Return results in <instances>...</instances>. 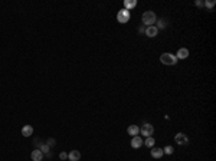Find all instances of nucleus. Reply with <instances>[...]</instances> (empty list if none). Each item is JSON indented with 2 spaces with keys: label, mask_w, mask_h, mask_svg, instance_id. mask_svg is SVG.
Returning <instances> with one entry per match:
<instances>
[{
  "label": "nucleus",
  "mask_w": 216,
  "mask_h": 161,
  "mask_svg": "<svg viewBox=\"0 0 216 161\" xmlns=\"http://www.w3.org/2000/svg\"><path fill=\"white\" fill-rule=\"evenodd\" d=\"M157 20V16L154 12H151V10H147V12H144L143 16H141V22L143 25L147 28V26H154V23Z\"/></svg>",
  "instance_id": "nucleus-1"
},
{
  "label": "nucleus",
  "mask_w": 216,
  "mask_h": 161,
  "mask_svg": "<svg viewBox=\"0 0 216 161\" xmlns=\"http://www.w3.org/2000/svg\"><path fill=\"white\" fill-rule=\"evenodd\" d=\"M177 60L179 59L176 58V55H173V53H161V56H160V62L167 66H174L177 63Z\"/></svg>",
  "instance_id": "nucleus-2"
},
{
  "label": "nucleus",
  "mask_w": 216,
  "mask_h": 161,
  "mask_svg": "<svg viewBox=\"0 0 216 161\" xmlns=\"http://www.w3.org/2000/svg\"><path fill=\"white\" fill-rule=\"evenodd\" d=\"M130 10L127 9H121V10H118V13H117V20L118 23H127L130 20Z\"/></svg>",
  "instance_id": "nucleus-3"
},
{
  "label": "nucleus",
  "mask_w": 216,
  "mask_h": 161,
  "mask_svg": "<svg viewBox=\"0 0 216 161\" xmlns=\"http://www.w3.org/2000/svg\"><path fill=\"white\" fill-rule=\"evenodd\" d=\"M140 134L143 135V137H153V134H154V127L151 124H144L143 127H140Z\"/></svg>",
  "instance_id": "nucleus-4"
},
{
  "label": "nucleus",
  "mask_w": 216,
  "mask_h": 161,
  "mask_svg": "<svg viewBox=\"0 0 216 161\" xmlns=\"http://www.w3.org/2000/svg\"><path fill=\"white\" fill-rule=\"evenodd\" d=\"M174 141H176V144H179V145H184V144L189 142V137H187L184 132H179V134L174 135Z\"/></svg>",
  "instance_id": "nucleus-5"
},
{
  "label": "nucleus",
  "mask_w": 216,
  "mask_h": 161,
  "mask_svg": "<svg viewBox=\"0 0 216 161\" xmlns=\"http://www.w3.org/2000/svg\"><path fill=\"white\" fill-rule=\"evenodd\" d=\"M143 144H144V141H143V138H141L140 135H136V137H133V138H131V147H133V148H136V150L141 148V147H143Z\"/></svg>",
  "instance_id": "nucleus-6"
},
{
  "label": "nucleus",
  "mask_w": 216,
  "mask_h": 161,
  "mask_svg": "<svg viewBox=\"0 0 216 161\" xmlns=\"http://www.w3.org/2000/svg\"><path fill=\"white\" fill-rule=\"evenodd\" d=\"M158 33V30L156 26H147L146 28V30H144V35L147 37H156Z\"/></svg>",
  "instance_id": "nucleus-7"
},
{
  "label": "nucleus",
  "mask_w": 216,
  "mask_h": 161,
  "mask_svg": "<svg viewBox=\"0 0 216 161\" xmlns=\"http://www.w3.org/2000/svg\"><path fill=\"white\" fill-rule=\"evenodd\" d=\"M127 134H128V135H131V137H136V135H138V134H140V127H138V125H136V124L130 125L128 128H127Z\"/></svg>",
  "instance_id": "nucleus-8"
},
{
  "label": "nucleus",
  "mask_w": 216,
  "mask_h": 161,
  "mask_svg": "<svg viewBox=\"0 0 216 161\" xmlns=\"http://www.w3.org/2000/svg\"><path fill=\"white\" fill-rule=\"evenodd\" d=\"M30 158L33 161H42L43 160V153L40 150H33L32 153H30Z\"/></svg>",
  "instance_id": "nucleus-9"
},
{
  "label": "nucleus",
  "mask_w": 216,
  "mask_h": 161,
  "mask_svg": "<svg viewBox=\"0 0 216 161\" xmlns=\"http://www.w3.org/2000/svg\"><path fill=\"white\" fill-rule=\"evenodd\" d=\"M176 58L177 59H182V60H184V59L189 58V51H187L186 48H180L177 53H176Z\"/></svg>",
  "instance_id": "nucleus-10"
},
{
  "label": "nucleus",
  "mask_w": 216,
  "mask_h": 161,
  "mask_svg": "<svg viewBox=\"0 0 216 161\" xmlns=\"http://www.w3.org/2000/svg\"><path fill=\"white\" fill-rule=\"evenodd\" d=\"M68 160L69 161H79L81 160V153L78 150H72L71 153L68 154Z\"/></svg>",
  "instance_id": "nucleus-11"
},
{
  "label": "nucleus",
  "mask_w": 216,
  "mask_h": 161,
  "mask_svg": "<svg viewBox=\"0 0 216 161\" xmlns=\"http://www.w3.org/2000/svg\"><path fill=\"white\" fill-rule=\"evenodd\" d=\"M163 155H164L163 148H156V147L151 148V157H153V158H161Z\"/></svg>",
  "instance_id": "nucleus-12"
},
{
  "label": "nucleus",
  "mask_w": 216,
  "mask_h": 161,
  "mask_svg": "<svg viewBox=\"0 0 216 161\" xmlns=\"http://www.w3.org/2000/svg\"><path fill=\"white\" fill-rule=\"evenodd\" d=\"M32 134H33V127L32 125H25L22 128V135L23 137H30Z\"/></svg>",
  "instance_id": "nucleus-13"
},
{
  "label": "nucleus",
  "mask_w": 216,
  "mask_h": 161,
  "mask_svg": "<svg viewBox=\"0 0 216 161\" xmlns=\"http://www.w3.org/2000/svg\"><path fill=\"white\" fill-rule=\"evenodd\" d=\"M136 6H137V0H125L124 1V9H127V10H131Z\"/></svg>",
  "instance_id": "nucleus-14"
},
{
  "label": "nucleus",
  "mask_w": 216,
  "mask_h": 161,
  "mask_svg": "<svg viewBox=\"0 0 216 161\" xmlns=\"http://www.w3.org/2000/svg\"><path fill=\"white\" fill-rule=\"evenodd\" d=\"M144 144H146V147H148V148H153L154 144H156V139L153 138V137H147L146 141H144Z\"/></svg>",
  "instance_id": "nucleus-15"
},
{
  "label": "nucleus",
  "mask_w": 216,
  "mask_h": 161,
  "mask_svg": "<svg viewBox=\"0 0 216 161\" xmlns=\"http://www.w3.org/2000/svg\"><path fill=\"white\" fill-rule=\"evenodd\" d=\"M157 22V30H160V29H164L166 26H167V22H166V19H160V20H156Z\"/></svg>",
  "instance_id": "nucleus-16"
},
{
  "label": "nucleus",
  "mask_w": 216,
  "mask_h": 161,
  "mask_svg": "<svg viewBox=\"0 0 216 161\" xmlns=\"http://www.w3.org/2000/svg\"><path fill=\"white\" fill-rule=\"evenodd\" d=\"M215 4H216L215 0H206V1H203V6H206L208 9H212Z\"/></svg>",
  "instance_id": "nucleus-17"
},
{
  "label": "nucleus",
  "mask_w": 216,
  "mask_h": 161,
  "mask_svg": "<svg viewBox=\"0 0 216 161\" xmlns=\"http://www.w3.org/2000/svg\"><path fill=\"white\" fill-rule=\"evenodd\" d=\"M173 151H174V150H173V147H172V145H166L164 148H163V153L167 154V155H172Z\"/></svg>",
  "instance_id": "nucleus-18"
},
{
  "label": "nucleus",
  "mask_w": 216,
  "mask_h": 161,
  "mask_svg": "<svg viewBox=\"0 0 216 161\" xmlns=\"http://www.w3.org/2000/svg\"><path fill=\"white\" fill-rule=\"evenodd\" d=\"M49 148H50V147L48 145V144H43V145L40 147V148H39V150H40V151H42V153H49Z\"/></svg>",
  "instance_id": "nucleus-19"
},
{
  "label": "nucleus",
  "mask_w": 216,
  "mask_h": 161,
  "mask_svg": "<svg viewBox=\"0 0 216 161\" xmlns=\"http://www.w3.org/2000/svg\"><path fill=\"white\" fill-rule=\"evenodd\" d=\"M59 158H61V160H68V154H66V153H61V154H59Z\"/></svg>",
  "instance_id": "nucleus-20"
},
{
  "label": "nucleus",
  "mask_w": 216,
  "mask_h": 161,
  "mask_svg": "<svg viewBox=\"0 0 216 161\" xmlns=\"http://www.w3.org/2000/svg\"><path fill=\"white\" fill-rule=\"evenodd\" d=\"M46 144H48L49 147L55 145V139H53V138H49V139H48V142H46Z\"/></svg>",
  "instance_id": "nucleus-21"
},
{
  "label": "nucleus",
  "mask_w": 216,
  "mask_h": 161,
  "mask_svg": "<svg viewBox=\"0 0 216 161\" xmlns=\"http://www.w3.org/2000/svg\"><path fill=\"white\" fill-rule=\"evenodd\" d=\"M144 30H146V26H141V28L138 29V32H140V33H144Z\"/></svg>",
  "instance_id": "nucleus-22"
},
{
  "label": "nucleus",
  "mask_w": 216,
  "mask_h": 161,
  "mask_svg": "<svg viewBox=\"0 0 216 161\" xmlns=\"http://www.w3.org/2000/svg\"><path fill=\"white\" fill-rule=\"evenodd\" d=\"M194 4H196V6H199V7H200V6H203V1H196V3H194Z\"/></svg>",
  "instance_id": "nucleus-23"
}]
</instances>
